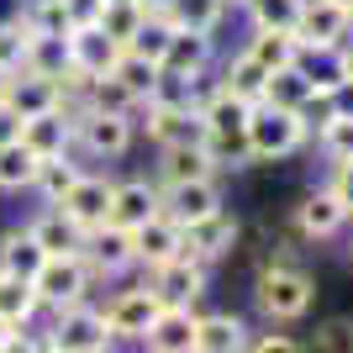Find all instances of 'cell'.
<instances>
[{"mask_svg": "<svg viewBox=\"0 0 353 353\" xmlns=\"http://www.w3.org/2000/svg\"><path fill=\"white\" fill-rule=\"evenodd\" d=\"M153 211H159V185H148V179H121V185H111V211H105V221H117V227L132 232Z\"/></svg>", "mask_w": 353, "mask_h": 353, "instance_id": "19", "label": "cell"}, {"mask_svg": "<svg viewBox=\"0 0 353 353\" xmlns=\"http://www.w3.org/2000/svg\"><path fill=\"white\" fill-rule=\"evenodd\" d=\"M43 259H48V248L32 237V227H21V232H6V237H0V269H6V274H21V280H32V274L43 269Z\"/></svg>", "mask_w": 353, "mask_h": 353, "instance_id": "25", "label": "cell"}, {"mask_svg": "<svg viewBox=\"0 0 353 353\" xmlns=\"http://www.w3.org/2000/svg\"><path fill=\"white\" fill-rule=\"evenodd\" d=\"M111 327H105V311L85 306V301H69L53 316V332H48V348L59 353H105L111 348Z\"/></svg>", "mask_w": 353, "mask_h": 353, "instance_id": "3", "label": "cell"}, {"mask_svg": "<svg viewBox=\"0 0 353 353\" xmlns=\"http://www.w3.org/2000/svg\"><path fill=\"white\" fill-rule=\"evenodd\" d=\"M143 343H148L153 353H190V348H195V311L179 306V301H163L159 316L148 322Z\"/></svg>", "mask_w": 353, "mask_h": 353, "instance_id": "15", "label": "cell"}, {"mask_svg": "<svg viewBox=\"0 0 353 353\" xmlns=\"http://www.w3.org/2000/svg\"><path fill=\"white\" fill-rule=\"evenodd\" d=\"M105 11V0H63V16H69V32L74 27H95Z\"/></svg>", "mask_w": 353, "mask_h": 353, "instance_id": "41", "label": "cell"}, {"mask_svg": "<svg viewBox=\"0 0 353 353\" xmlns=\"http://www.w3.org/2000/svg\"><path fill=\"white\" fill-rule=\"evenodd\" d=\"M295 43H316V48H338L353 32V16L332 0H301V16H295Z\"/></svg>", "mask_w": 353, "mask_h": 353, "instance_id": "9", "label": "cell"}, {"mask_svg": "<svg viewBox=\"0 0 353 353\" xmlns=\"http://www.w3.org/2000/svg\"><path fill=\"white\" fill-rule=\"evenodd\" d=\"M227 95H237V101H264V85H269V69L264 63H253L248 53H232V59L221 63V79H216Z\"/></svg>", "mask_w": 353, "mask_h": 353, "instance_id": "24", "label": "cell"}, {"mask_svg": "<svg viewBox=\"0 0 353 353\" xmlns=\"http://www.w3.org/2000/svg\"><path fill=\"white\" fill-rule=\"evenodd\" d=\"M295 69L306 74L311 90H332L343 79V43L338 48H316V43H295Z\"/></svg>", "mask_w": 353, "mask_h": 353, "instance_id": "23", "label": "cell"}, {"mask_svg": "<svg viewBox=\"0 0 353 353\" xmlns=\"http://www.w3.org/2000/svg\"><path fill=\"white\" fill-rule=\"evenodd\" d=\"M74 143H85V153H95V159H121L132 148V117L127 111L74 105Z\"/></svg>", "mask_w": 353, "mask_h": 353, "instance_id": "5", "label": "cell"}, {"mask_svg": "<svg viewBox=\"0 0 353 353\" xmlns=\"http://www.w3.org/2000/svg\"><path fill=\"white\" fill-rule=\"evenodd\" d=\"M316 348L353 353V316H332V322H322V327H316Z\"/></svg>", "mask_w": 353, "mask_h": 353, "instance_id": "40", "label": "cell"}, {"mask_svg": "<svg viewBox=\"0 0 353 353\" xmlns=\"http://www.w3.org/2000/svg\"><path fill=\"white\" fill-rule=\"evenodd\" d=\"M21 27H27V32H53V37H69L63 0H21Z\"/></svg>", "mask_w": 353, "mask_h": 353, "instance_id": "36", "label": "cell"}, {"mask_svg": "<svg viewBox=\"0 0 353 353\" xmlns=\"http://www.w3.org/2000/svg\"><path fill=\"white\" fill-rule=\"evenodd\" d=\"M53 206H59L69 221H79V227L90 232V227H101L105 211H111V179H101V174H79L69 190L53 201Z\"/></svg>", "mask_w": 353, "mask_h": 353, "instance_id": "11", "label": "cell"}, {"mask_svg": "<svg viewBox=\"0 0 353 353\" xmlns=\"http://www.w3.org/2000/svg\"><path fill=\"white\" fill-rule=\"evenodd\" d=\"M348 206L338 201V190L327 185V190H311L301 206H295V232L301 237H311V243H322V237H332V232H343L348 227Z\"/></svg>", "mask_w": 353, "mask_h": 353, "instance_id": "12", "label": "cell"}, {"mask_svg": "<svg viewBox=\"0 0 353 353\" xmlns=\"http://www.w3.org/2000/svg\"><path fill=\"white\" fill-rule=\"evenodd\" d=\"M216 159L206 153L201 137L190 143H163V163H159V185H185V179H211Z\"/></svg>", "mask_w": 353, "mask_h": 353, "instance_id": "17", "label": "cell"}, {"mask_svg": "<svg viewBox=\"0 0 353 353\" xmlns=\"http://www.w3.org/2000/svg\"><path fill=\"white\" fill-rule=\"evenodd\" d=\"M243 53L274 74V69H285V63H295V32H280V27H253V37H248V48H243Z\"/></svg>", "mask_w": 353, "mask_h": 353, "instance_id": "28", "label": "cell"}, {"mask_svg": "<svg viewBox=\"0 0 353 353\" xmlns=\"http://www.w3.org/2000/svg\"><path fill=\"white\" fill-rule=\"evenodd\" d=\"M259 311H264L269 322H295V316H306L311 311V295H316V285H311V274L301 264H290V259H274V264L259 269Z\"/></svg>", "mask_w": 353, "mask_h": 353, "instance_id": "2", "label": "cell"}, {"mask_svg": "<svg viewBox=\"0 0 353 353\" xmlns=\"http://www.w3.org/2000/svg\"><path fill=\"white\" fill-rule=\"evenodd\" d=\"M243 6H248L253 27H280V32H290L301 16V0H243Z\"/></svg>", "mask_w": 353, "mask_h": 353, "instance_id": "37", "label": "cell"}, {"mask_svg": "<svg viewBox=\"0 0 353 353\" xmlns=\"http://www.w3.org/2000/svg\"><path fill=\"white\" fill-rule=\"evenodd\" d=\"M21 59H27V27L21 21H0V69L6 74L21 69Z\"/></svg>", "mask_w": 353, "mask_h": 353, "instance_id": "39", "label": "cell"}, {"mask_svg": "<svg viewBox=\"0 0 353 353\" xmlns=\"http://www.w3.org/2000/svg\"><path fill=\"white\" fill-rule=\"evenodd\" d=\"M185 232V243H179V253H190V259H201V264H211V259H221V253H232L237 243V221L227 216V211H211V216L190 221V227H179Z\"/></svg>", "mask_w": 353, "mask_h": 353, "instance_id": "13", "label": "cell"}, {"mask_svg": "<svg viewBox=\"0 0 353 353\" xmlns=\"http://www.w3.org/2000/svg\"><path fill=\"white\" fill-rule=\"evenodd\" d=\"M264 101H274V105H290V111H301V105L311 101V85H306V74L295 69V63L274 69V74H269V85H264Z\"/></svg>", "mask_w": 353, "mask_h": 353, "instance_id": "34", "label": "cell"}, {"mask_svg": "<svg viewBox=\"0 0 353 353\" xmlns=\"http://www.w3.org/2000/svg\"><path fill=\"white\" fill-rule=\"evenodd\" d=\"M332 190H338V201L348 206V216H353V159H343V163H338V174H332Z\"/></svg>", "mask_w": 353, "mask_h": 353, "instance_id": "43", "label": "cell"}, {"mask_svg": "<svg viewBox=\"0 0 353 353\" xmlns=\"http://www.w3.org/2000/svg\"><path fill=\"white\" fill-rule=\"evenodd\" d=\"M32 290H37V306H69V301H85L90 290V264L85 253H48L43 269L32 274Z\"/></svg>", "mask_w": 353, "mask_h": 353, "instance_id": "4", "label": "cell"}, {"mask_svg": "<svg viewBox=\"0 0 353 353\" xmlns=\"http://www.w3.org/2000/svg\"><path fill=\"white\" fill-rule=\"evenodd\" d=\"M322 95H327V111H332V117H353V79L348 74H343L332 90H322Z\"/></svg>", "mask_w": 353, "mask_h": 353, "instance_id": "42", "label": "cell"}, {"mask_svg": "<svg viewBox=\"0 0 353 353\" xmlns=\"http://www.w3.org/2000/svg\"><path fill=\"white\" fill-rule=\"evenodd\" d=\"M253 348H259V353H290L295 338H285V332H264V338H253Z\"/></svg>", "mask_w": 353, "mask_h": 353, "instance_id": "45", "label": "cell"}, {"mask_svg": "<svg viewBox=\"0 0 353 353\" xmlns=\"http://www.w3.org/2000/svg\"><path fill=\"white\" fill-rule=\"evenodd\" d=\"M316 137H322V153L332 163L353 159V117H327L322 127H316Z\"/></svg>", "mask_w": 353, "mask_h": 353, "instance_id": "38", "label": "cell"}, {"mask_svg": "<svg viewBox=\"0 0 353 353\" xmlns=\"http://www.w3.org/2000/svg\"><path fill=\"white\" fill-rule=\"evenodd\" d=\"M111 74H117L121 85L137 95V105H143L148 90H153V79H159V63H153V59H137V53H127V48H121V59L111 63Z\"/></svg>", "mask_w": 353, "mask_h": 353, "instance_id": "35", "label": "cell"}, {"mask_svg": "<svg viewBox=\"0 0 353 353\" xmlns=\"http://www.w3.org/2000/svg\"><path fill=\"white\" fill-rule=\"evenodd\" d=\"M79 105H95V111H127V117H132V111H137V95L121 85L117 74H101V79H90V85H85Z\"/></svg>", "mask_w": 353, "mask_h": 353, "instance_id": "33", "label": "cell"}, {"mask_svg": "<svg viewBox=\"0 0 353 353\" xmlns=\"http://www.w3.org/2000/svg\"><path fill=\"white\" fill-rule=\"evenodd\" d=\"M21 69H37V74L63 79V69H69V37H53V32H27V59H21Z\"/></svg>", "mask_w": 353, "mask_h": 353, "instance_id": "30", "label": "cell"}, {"mask_svg": "<svg viewBox=\"0 0 353 353\" xmlns=\"http://www.w3.org/2000/svg\"><path fill=\"white\" fill-rule=\"evenodd\" d=\"M163 16L185 32H216L227 16V0H174V6H163Z\"/></svg>", "mask_w": 353, "mask_h": 353, "instance_id": "31", "label": "cell"}, {"mask_svg": "<svg viewBox=\"0 0 353 353\" xmlns=\"http://www.w3.org/2000/svg\"><path fill=\"white\" fill-rule=\"evenodd\" d=\"M21 143L48 159V153H69L74 148V105H53V111H37V117L21 121Z\"/></svg>", "mask_w": 353, "mask_h": 353, "instance_id": "14", "label": "cell"}, {"mask_svg": "<svg viewBox=\"0 0 353 353\" xmlns=\"http://www.w3.org/2000/svg\"><path fill=\"white\" fill-rule=\"evenodd\" d=\"M343 74H348V79H353V32H348V37H343Z\"/></svg>", "mask_w": 353, "mask_h": 353, "instance_id": "46", "label": "cell"}, {"mask_svg": "<svg viewBox=\"0 0 353 353\" xmlns=\"http://www.w3.org/2000/svg\"><path fill=\"white\" fill-rule=\"evenodd\" d=\"M79 174H85V169H79L69 153H48V159H37V169H32V190H37L48 206H53V201H59V195L69 190Z\"/></svg>", "mask_w": 353, "mask_h": 353, "instance_id": "29", "label": "cell"}, {"mask_svg": "<svg viewBox=\"0 0 353 353\" xmlns=\"http://www.w3.org/2000/svg\"><path fill=\"white\" fill-rule=\"evenodd\" d=\"M248 327L237 322L232 311H195V353H237L248 348V338H243Z\"/></svg>", "mask_w": 353, "mask_h": 353, "instance_id": "22", "label": "cell"}, {"mask_svg": "<svg viewBox=\"0 0 353 353\" xmlns=\"http://www.w3.org/2000/svg\"><path fill=\"white\" fill-rule=\"evenodd\" d=\"M85 264L90 274H121V269H132L137 264V253H132V232L127 227H117V221H101V227H90L85 232Z\"/></svg>", "mask_w": 353, "mask_h": 353, "instance_id": "7", "label": "cell"}, {"mask_svg": "<svg viewBox=\"0 0 353 353\" xmlns=\"http://www.w3.org/2000/svg\"><path fill=\"white\" fill-rule=\"evenodd\" d=\"M159 69L185 74V79H201V74L211 69V32L174 27V32H169V48H163V59H159Z\"/></svg>", "mask_w": 353, "mask_h": 353, "instance_id": "18", "label": "cell"}, {"mask_svg": "<svg viewBox=\"0 0 353 353\" xmlns=\"http://www.w3.org/2000/svg\"><path fill=\"white\" fill-rule=\"evenodd\" d=\"M332 6H343V11H348V16H353V0H332Z\"/></svg>", "mask_w": 353, "mask_h": 353, "instance_id": "49", "label": "cell"}, {"mask_svg": "<svg viewBox=\"0 0 353 353\" xmlns=\"http://www.w3.org/2000/svg\"><path fill=\"white\" fill-rule=\"evenodd\" d=\"M153 280L148 290L159 295V301H179V306H195L201 295H206V264L190 259V253H174V259H163V264L148 269Z\"/></svg>", "mask_w": 353, "mask_h": 353, "instance_id": "6", "label": "cell"}, {"mask_svg": "<svg viewBox=\"0 0 353 353\" xmlns=\"http://www.w3.org/2000/svg\"><path fill=\"white\" fill-rule=\"evenodd\" d=\"M6 79H11V74H6V69H0V101H6Z\"/></svg>", "mask_w": 353, "mask_h": 353, "instance_id": "48", "label": "cell"}, {"mask_svg": "<svg viewBox=\"0 0 353 353\" xmlns=\"http://www.w3.org/2000/svg\"><path fill=\"white\" fill-rule=\"evenodd\" d=\"M148 111V137L153 143H190V137H206L201 127V111L195 105H143Z\"/></svg>", "mask_w": 353, "mask_h": 353, "instance_id": "21", "label": "cell"}, {"mask_svg": "<svg viewBox=\"0 0 353 353\" xmlns=\"http://www.w3.org/2000/svg\"><path fill=\"white\" fill-rule=\"evenodd\" d=\"M159 295L148 290H121L111 306H105V327H111V338H121V343H143V332H148V322L159 316Z\"/></svg>", "mask_w": 353, "mask_h": 353, "instance_id": "10", "label": "cell"}, {"mask_svg": "<svg viewBox=\"0 0 353 353\" xmlns=\"http://www.w3.org/2000/svg\"><path fill=\"white\" fill-rule=\"evenodd\" d=\"M32 316H37V290H32V280L0 269V327H27Z\"/></svg>", "mask_w": 353, "mask_h": 353, "instance_id": "27", "label": "cell"}, {"mask_svg": "<svg viewBox=\"0 0 353 353\" xmlns=\"http://www.w3.org/2000/svg\"><path fill=\"white\" fill-rule=\"evenodd\" d=\"M148 11H163V6H174V0H143Z\"/></svg>", "mask_w": 353, "mask_h": 353, "instance_id": "47", "label": "cell"}, {"mask_svg": "<svg viewBox=\"0 0 353 353\" xmlns=\"http://www.w3.org/2000/svg\"><path fill=\"white\" fill-rule=\"evenodd\" d=\"M117 59H121V43H117V37H105L101 27H74L69 32V69H79L85 79L111 74Z\"/></svg>", "mask_w": 353, "mask_h": 353, "instance_id": "16", "label": "cell"}, {"mask_svg": "<svg viewBox=\"0 0 353 353\" xmlns=\"http://www.w3.org/2000/svg\"><path fill=\"white\" fill-rule=\"evenodd\" d=\"M179 243H185V232H179V221H169L163 211H153V216L143 221V227H132V253L137 264H163V259H174Z\"/></svg>", "mask_w": 353, "mask_h": 353, "instance_id": "20", "label": "cell"}, {"mask_svg": "<svg viewBox=\"0 0 353 353\" xmlns=\"http://www.w3.org/2000/svg\"><path fill=\"white\" fill-rule=\"evenodd\" d=\"M6 105L27 121V117H37V111H53V105H69V101H63V85L53 79V74L11 69V79H6Z\"/></svg>", "mask_w": 353, "mask_h": 353, "instance_id": "8", "label": "cell"}, {"mask_svg": "<svg viewBox=\"0 0 353 353\" xmlns=\"http://www.w3.org/2000/svg\"><path fill=\"white\" fill-rule=\"evenodd\" d=\"M306 117L290 111V105H274V101H253L248 105V121H243V137H248V159L259 163H274V159H290L295 148L306 143Z\"/></svg>", "mask_w": 353, "mask_h": 353, "instance_id": "1", "label": "cell"}, {"mask_svg": "<svg viewBox=\"0 0 353 353\" xmlns=\"http://www.w3.org/2000/svg\"><path fill=\"white\" fill-rule=\"evenodd\" d=\"M16 137H21V117H16L11 105L0 101V143H16Z\"/></svg>", "mask_w": 353, "mask_h": 353, "instance_id": "44", "label": "cell"}, {"mask_svg": "<svg viewBox=\"0 0 353 353\" xmlns=\"http://www.w3.org/2000/svg\"><path fill=\"white\" fill-rule=\"evenodd\" d=\"M32 237H37L48 253H79V248H85V227H79V221H69L59 206H48L43 216L32 221Z\"/></svg>", "mask_w": 353, "mask_h": 353, "instance_id": "26", "label": "cell"}, {"mask_svg": "<svg viewBox=\"0 0 353 353\" xmlns=\"http://www.w3.org/2000/svg\"><path fill=\"white\" fill-rule=\"evenodd\" d=\"M32 169H37V153L21 137L0 143V190H32Z\"/></svg>", "mask_w": 353, "mask_h": 353, "instance_id": "32", "label": "cell"}]
</instances>
